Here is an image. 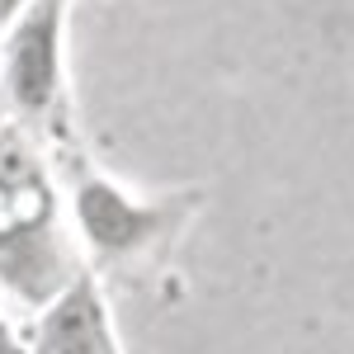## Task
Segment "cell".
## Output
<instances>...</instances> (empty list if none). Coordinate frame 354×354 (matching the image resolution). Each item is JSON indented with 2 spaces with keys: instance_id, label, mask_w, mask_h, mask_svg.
Masks as SVG:
<instances>
[{
  "instance_id": "3957f363",
  "label": "cell",
  "mask_w": 354,
  "mask_h": 354,
  "mask_svg": "<svg viewBox=\"0 0 354 354\" xmlns=\"http://www.w3.org/2000/svg\"><path fill=\"white\" fill-rule=\"evenodd\" d=\"M66 15L71 0H33L0 38V109L5 123L53 147L71 142V81H66Z\"/></svg>"
},
{
  "instance_id": "7a4b0ae2",
  "label": "cell",
  "mask_w": 354,
  "mask_h": 354,
  "mask_svg": "<svg viewBox=\"0 0 354 354\" xmlns=\"http://www.w3.org/2000/svg\"><path fill=\"white\" fill-rule=\"evenodd\" d=\"M81 274V250L33 133L0 123V293L43 312Z\"/></svg>"
},
{
  "instance_id": "6da1fadb",
  "label": "cell",
  "mask_w": 354,
  "mask_h": 354,
  "mask_svg": "<svg viewBox=\"0 0 354 354\" xmlns=\"http://www.w3.org/2000/svg\"><path fill=\"white\" fill-rule=\"evenodd\" d=\"M62 161V189H66V222L81 250L85 270L95 274H133L165 265L175 241L198 213V194H137L123 180L104 175L81 151V142L53 147Z\"/></svg>"
},
{
  "instance_id": "277c9868",
  "label": "cell",
  "mask_w": 354,
  "mask_h": 354,
  "mask_svg": "<svg viewBox=\"0 0 354 354\" xmlns=\"http://www.w3.org/2000/svg\"><path fill=\"white\" fill-rule=\"evenodd\" d=\"M28 354H123L100 274L81 270L43 312Z\"/></svg>"
},
{
  "instance_id": "5b68a950",
  "label": "cell",
  "mask_w": 354,
  "mask_h": 354,
  "mask_svg": "<svg viewBox=\"0 0 354 354\" xmlns=\"http://www.w3.org/2000/svg\"><path fill=\"white\" fill-rule=\"evenodd\" d=\"M0 354H28V345L15 335V326L5 322V312H0Z\"/></svg>"
},
{
  "instance_id": "8992f818",
  "label": "cell",
  "mask_w": 354,
  "mask_h": 354,
  "mask_svg": "<svg viewBox=\"0 0 354 354\" xmlns=\"http://www.w3.org/2000/svg\"><path fill=\"white\" fill-rule=\"evenodd\" d=\"M28 5H33V0H0V28L10 24V19H15V15H24Z\"/></svg>"
}]
</instances>
